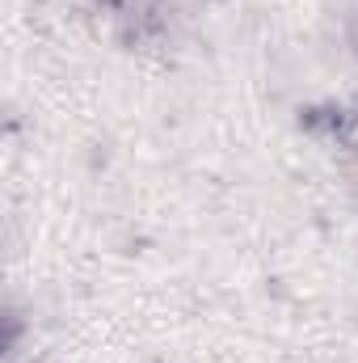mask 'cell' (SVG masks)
I'll return each mask as SVG.
<instances>
[{
	"mask_svg": "<svg viewBox=\"0 0 358 363\" xmlns=\"http://www.w3.org/2000/svg\"><path fill=\"white\" fill-rule=\"evenodd\" d=\"M118 4H122V9H148L152 0H118Z\"/></svg>",
	"mask_w": 358,
	"mask_h": 363,
	"instance_id": "cell-1",
	"label": "cell"
}]
</instances>
